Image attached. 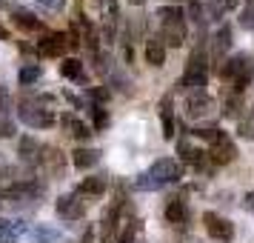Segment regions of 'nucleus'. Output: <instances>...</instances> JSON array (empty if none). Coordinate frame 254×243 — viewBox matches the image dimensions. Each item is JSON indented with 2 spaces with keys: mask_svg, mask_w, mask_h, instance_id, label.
<instances>
[{
  "mask_svg": "<svg viewBox=\"0 0 254 243\" xmlns=\"http://www.w3.org/2000/svg\"><path fill=\"white\" fill-rule=\"evenodd\" d=\"M180 174H183V166L174 161V158H160V161L151 163L143 174H137L134 186H137L140 192H157L163 186L180 180Z\"/></svg>",
  "mask_w": 254,
  "mask_h": 243,
  "instance_id": "nucleus-1",
  "label": "nucleus"
},
{
  "mask_svg": "<svg viewBox=\"0 0 254 243\" xmlns=\"http://www.w3.org/2000/svg\"><path fill=\"white\" fill-rule=\"evenodd\" d=\"M206 83H208V49H206V40H200L191 49V55H189L186 72H183V78H180V89L194 94V92H203Z\"/></svg>",
  "mask_w": 254,
  "mask_h": 243,
  "instance_id": "nucleus-2",
  "label": "nucleus"
},
{
  "mask_svg": "<svg viewBox=\"0 0 254 243\" xmlns=\"http://www.w3.org/2000/svg\"><path fill=\"white\" fill-rule=\"evenodd\" d=\"M43 195H46V186L35 180V177H26V180H17V183L0 189V206L26 209V206H35Z\"/></svg>",
  "mask_w": 254,
  "mask_h": 243,
  "instance_id": "nucleus-3",
  "label": "nucleus"
},
{
  "mask_svg": "<svg viewBox=\"0 0 254 243\" xmlns=\"http://www.w3.org/2000/svg\"><path fill=\"white\" fill-rule=\"evenodd\" d=\"M52 94H35V97H26L23 103L17 106V117L23 120L26 126L32 129H52L55 126V112L49 109L52 106Z\"/></svg>",
  "mask_w": 254,
  "mask_h": 243,
  "instance_id": "nucleus-4",
  "label": "nucleus"
},
{
  "mask_svg": "<svg viewBox=\"0 0 254 243\" xmlns=\"http://www.w3.org/2000/svg\"><path fill=\"white\" fill-rule=\"evenodd\" d=\"M160 40L166 43V49H180L186 43V32H189V20H186V12L180 6H163L160 12Z\"/></svg>",
  "mask_w": 254,
  "mask_h": 243,
  "instance_id": "nucleus-5",
  "label": "nucleus"
},
{
  "mask_svg": "<svg viewBox=\"0 0 254 243\" xmlns=\"http://www.w3.org/2000/svg\"><path fill=\"white\" fill-rule=\"evenodd\" d=\"M220 78L226 83H231V92L243 94L254 81V63L249 55H234V58L223 60V66H220Z\"/></svg>",
  "mask_w": 254,
  "mask_h": 243,
  "instance_id": "nucleus-6",
  "label": "nucleus"
},
{
  "mask_svg": "<svg viewBox=\"0 0 254 243\" xmlns=\"http://www.w3.org/2000/svg\"><path fill=\"white\" fill-rule=\"evenodd\" d=\"M77 46H80V40L74 32H46L37 40V55L40 58H66Z\"/></svg>",
  "mask_w": 254,
  "mask_h": 243,
  "instance_id": "nucleus-7",
  "label": "nucleus"
},
{
  "mask_svg": "<svg viewBox=\"0 0 254 243\" xmlns=\"http://www.w3.org/2000/svg\"><path fill=\"white\" fill-rule=\"evenodd\" d=\"M66 166H69V158H66L58 146H46V143H43V149H40V161H37V169L46 174V177H52V180H63Z\"/></svg>",
  "mask_w": 254,
  "mask_h": 243,
  "instance_id": "nucleus-8",
  "label": "nucleus"
},
{
  "mask_svg": "<svg viewBox=\"0 0 254 243\" xmlns=\"http://www.w3.org/2000/svg\"><path fill=\"white\" fill-rule=\"evenodd\" d=\"M55 212H58L60 220H80L86 218V212H89V200L80 197L77 192H71V195H60L58 203H55Z\"/></svg>",
  "mask_w": 254,
  "mask_h": 243,
  "instance_id": "nucleus-9",
  "label": "nucleus"
},
{
  "mask_svg": "<svg viewBox=\"0 0 254 243\" xmlns=\"http://www.w3.org/2000/svg\"><path fill=\"white\" fill-rule=\"evenodd\" d=\"M203 229L208 238H214L217 243H231L234 241V223L229 218H223L217 212H206L203 215Z\"/></svg>",
  "mask_w": 254,
  "mask_h": 243,
  "instance_id": "nucleus-10",
  "label": "nucleus"
},
{
  "mask_svg": "<svg viewBox=\"0 0 254 243\" xmlns=\"http://www.w3.org/2000/svg\"><path fill=\"white\" fill-rule=\"evenodd\" d=\"M214 112V97L206 92H194L186 97V117L189 120H200V117H208Z\"/></svg>",
  "mask_w": 254,
  "mask_h": 243,
  "instance_id": "nucleus-11",
  "label": "nucleus"
},
{
  "mask_svg": "<svg viewBox=\"0 0 254 243\" xmlns=\"http://www.w3.org/2000/svg\"><path fill=\"white\" fill-rule=\"evenodd\" d=\"M208 161H211V166H226V163L237 161V146H234V140H231L229 135H223L214 146H208Z\"/></svg>",
  "mask_w": 254,
  "mask_h": 243,
  "instance_id": "nucleus-12",
  "label": "nucleus"
},
{
  "mask_svg": "<svg viewBox=\"0 0 254 243\" xmlns=\"http://www.w3.org/2000/svg\"><path fill=\"white\" fill-rule=\"evenodd\" d=\"M12 23L20 29V32H35V35H46V23L37 17L35 12H29L23 6H14L12 9Z\"/></svg>",
  "mask_w": 254,
  "mask_h": 243,
  "instance_id": "nucleus-13",
  "label": "nucleus"
},
{
  "mask_svg": "<svg viewBox=\"0 0 254 243\" xmlns=\"http://www.w3.org/2000/svg\"><path fill=\"white\" fill-rule=\"evenodd\" d=\"M60 126H63V132H66L69 138L80 140V143H86V140H89V138L94 135L92 126H89V123H83L80 117L71 115V112H63V115H60Z\"/></svg>",
  "mask_w": 254,
  "mask_h": 243,
  "instance_id": "nucleus-14",
  "label": "nucleus"
},
{
  "mask_svg": "<svg viewBox=\"0 0 254 243\" xmlns=\"http://www.w3.org/2000/svg\"><path fill=\"white\" fill-rule=\"evenodd\" d=\"M40 149H43V143H40V140H35L32 135H26V138H20V143H17V158H20V163H23V166L37 169Z\"/></svg>",
  "mask_w": 254,
  "mask_h": 243,
  "instance_id": "nucleus-15",
  "label": "nucleus"
},
{
  "mask_svg": "<svg viewBox=\"0 0 254 243\" xmlns=\"http://www.w3.org/2000/svg\"><path fill=\"white\" fill-rule=\"evenodd\" d=\"M231 52V26L229 23H220L214 37H211V58L223 60Z\"/></svg>",
  "mask_w": 254,
  "mask_h": 243,
  "instance_id": "nucleus-16",
  "label": "nucleus"
},
{
  "mask_svg": "<svg viewBox=\"0 0 254 243\" xmlns=\"http://www.w3.org/2000/svg\"><path fill=\"white\" fill-rule=\"evenodd\" d=\"M157 115H160V126H163V138L172 140L174 138V100L172 94H163L157 103Z\"/></svg>",
  "mask_w": 254,
  "mask_h": 243,
  "instance_id": "nucleus-17",
  "label": "nucleus"
},
{
  "mask_svg": "<svg viewBox=\"0 0 254 243\" xmlns=\"http://www.w3.org/2000/svg\"><path fill=\"white\" fill-rule=\"evenodd\" d=\"M140 226H143V220H137L131 212L126 215V220H123V226L117 229V243H137V235H140Z\"/></svg>",
  "mask_w": 254,
  "mask_h": 243,
  "instance_id": "nucleus-18",
  "label": "nucleus"
},
{
  "mask_svg": "<svg viewBox=\"0 0 254 243\" xmlns=\"http://www.w3.org/2000/svg\"><path fill=\"white\" fill-rule=\"evenodd\" d=\"M143 55H146V63L149 66H163L166 63V43H163L160 37H149Z\"/></svg>",
  "mask_w": 254,
  "mask_h": 243,
  "instance_id": "nucleus-19",
  "label": "nucleus"
},
{
  "mask_svg": "<svg viewBox=\"0 0 254 243\" xmlns=\"http://www.w3.org/2000/svg\"><path fill=\"white\" fill-rule=\"evenodd\" d=\"M97 161H100V152H97V149H86V146H80V149L71 152V166H74V169H80V172L92 169Z\"/></svg>",
  "mask_w": 254,
  "mask_h": 243,
  "instance_id": "nucleus-20",
  "label": "nucleus"
},
{
  "mask_svg": "<svg viewBox=\"0 0 254 243\" xmlns=\"http://www.w3.org/2000/svg\"><path fill=\"white\" fill-rule=\"evenodd\" d=\"M74 192L80 197H100L106 192V177H97V174H94V177H83L80 186H77Z\"/></svg>",
  "mask_w": 254,
  "mask_h": 243,
  "instance_id": "nucleus-21",
  "label": "nucleus"
},
{
  "mask_svg": "<svg viewBox=\"0 0 254 243\" xmlns=\"http://www.w3.org/2000/svg\"><path fill=\"white\" fill-rule=\"evenodd\" d=\"M60 75H63L66 81L86 83V78H83V60L80 58H63V63H60Z\"/></svg>",
  "mask_w": 254,
  "mask_h": 243,
  "instance_id": "nucleus-22",
  "label": "nucleus"
},
{
  "mask_svg": "<svg viewBox=\"0 0 254 243\" xmlns=\"http://www.w3.org/2000/svg\"><path fill=\"white\" fill-rule=\"evenodd\" d=\"M186 218H189L186 203L180 200V197H172V200H169V206H166V220L174 223V226H180V223H186Z\"/></svg>",
  "mask_w": 254,
  "mask_h": 243,
  "instance_id": "nucleus-23",
  "label": "nucleus"
},
{
  "mask_svg": "<svg viewBox=\"0 0 254 243\" xmlns=\"http://www.w3.org/2000/svg\"><path fill=\"white\" fill-rule=\"evenodd\" d=\"M40 78H43V69H40L37 63H23V66H20V72H17V81H20V86H35Z\"/></svg>",
  "mask_w": 254,
  "mask_h": 243,
  "instance_id": "nucleus-24",
  "label": "nucleus"
},
{
  "mask_svg": "<svg viewBox=\"0 0 254 243\" xmlns=\"http://www.w3.org/2000/svg\"><path fill=\"white\" fill-rule=\"evenodd\" d=\"M32 238H35V243H58L63 235L55 226H35L32 229Z\"/></svg>",
  "mask_w": 254,
  "mask_h": 243,
  "instance_id": "nucleus-25",
  "label": "nucleus"
},
{
  "mask_svg": "<svg viewBox=\"0 0 254 243\" xmlns=\"http://www.w3.org/2000/svg\"><path fill=\"white\" fill-rule=\"evenodd\" d=\"M89 117H92V132H103L109 126V112L106 106H89Z\"/></svg>",
  "mask_w": 254,
  "mask_h": 243,
  "instance_id": "nucleus-26",
  "label": "nucleus"
},
{
  "mask_svg": "<svg viewBox=\"0 0 254 243\" xmlns=\"http://www.w3.org/2000/svg\"><path fill=\"white\" fill-rule=\"evenodd\" d=\"M237 135H240L243 140H254V109H249V112L240 117V123H237Z\"/></svg>",
  "mask_w": 254,
  "mask_h": 243,
  "instance_id": "nucleus-27",
  "label": "nucleus"
},
{
  "mask_svg": "<svg viewBox=\"0 0 254 243\" xmlns=\"http://www.w3.org/2000/svg\"><path fill=\"white\" fill-rule=\"evenodd\" d=\"M243 112V94L231 92L229 97H226V106H223V115L226 117H240Z\"/></svg>",
  "mask_w": 254,
  "mask_h": 243,
  "instance_id": "nucleus-28",
  "label": "nucleus"
},
{
  "mask_svg": "<svg viewBox=\"0 0 254 243\" xmlns=\"http://www.w3.org/2000/svg\"><path fill=\"white\" fill-rule=\"evenodd\" d=\"M240 26L246 32H254V0H246V6L240 12Z\"/></svg>",
  "mask_w": 254,
  "mask_h": 243,
  "instance_id": "nucleus-29",
  "label": "nucleus"
},
{
  "mask_svg": "<svg viewBox=\"0 0 254 243\" xmlns=\"http://www.w3.org/2000/svg\"><path fill=\"white\" fill-rule=\"evenodd\" d=\"M14 132H17L14 129V120L0 109V138H14Z\"/></svg>",
  "mask_w": 254,
  "mask_h": 243,
  "instance_id": "nucleus-30",
  "label": "nucleus"
},
{
  "mask_svg": "<svg viewBox=\"0 0 254 243\" xmlns=\"http://www.w3.org/2000/svg\"><path fill=\"white\" fill-rule=\"evenodd\" d=\"M89 97H92L94 106H103L112 94H109V89H103V86H94V89H89Z\"/></svg>",
  "mask_w": 254,
  "mask_h": 243,
  "instance_id": "nucleus-31",
  "label": "nucleus"
},
{
  "mask_svg": "<svg viewBox=\"0 0 254 243\" xmlns=\"http://www.w3.org/2000/svg\"><path fill=\"white\" fill-rule=\"evenodd\" d=\"M80 243H106V241H103V235H100V229H97V223H94V226H89V229L83 232Z\"/></svg>",
  "mask_w": 254,
  "mask_h": 243,
  "instance_id": "nucleus-32",
  "label": "nucleus"
},
{
  "mask_svg": "<svg viewBox=\"0 0 254 243\" xmlns=\"http://www.w3.org/2000/svg\"><path fill=\"white\" fill-rule=\"evenodd\" d=\"M143 29H146V23L143 20H137V17H131L128 20V40H137V35H143Z\"/></svg>",
  "mask_w": 254,
  "mask_h": 243,
  "instance_id": "nucleus-33",
  "label": "nucleus"
},
{
  "mask_svg": "<svg viewBox=\"0 0 254 243\" xmlns=\"http://www.w3.org/2000/svg\"><path fill=\"white\" fill-rule=\"evenodd\" d=\"M237 6H240V0H217V9H220L223 14H226V12H234Z\"/></svg>",
  "mask_w": 254,
  "mask_h": 243,
  "instance_id": "nucleus-34",
  "label": "nucleus"
},
{
  "mask_svg": "<svg viewBox=\"0 0 254 243\" xmlns=\"http://www.w3.org/2000/svg\"><path fill=\"white\" fill-rule=\"evenodd\" d=\"M6 177H14V169L9 163H0V180H6Z\"/></svg>",
  "mask_w": 254,
  "mask_h": 243,
  "instance_id": "nucleus-35",
  "label": "nucleus"
},
{
  "mask_svg": "<svg viewBox=\"0 0 254 243\" xmlns=\"http://www.w3.org/2000/svg\"><path fill=\"white\" fill-rule=\"evenodd\" d=\"M243 209H246V212H254V189L243 197Z\"/></svg>",
  "mask_w": 254,
  "mask_h": 243,
  "instance_id": "nucleus-36",
  "label": "nucleus"
},
{
  "mask_svg": "<svg viewBox=\"0 0 254 243\" xmlns=\"http://www.w3.org/2000/svg\"><path fill=\"white\" fill-rule=\"evenodd\" d=\"M0 40H9V29H6L3 23H0Z\"/></svg>",
  "mask_w": 254,
  "mask_h": 243,
  "instance_id": "nucleus-37",
  "label": "nucleus"
},
{
  "mask_svg": "<svg viewBox=\"0 0 254 243\" xmlns=\"http://www.w3.org/2000/svg\"><path fill=\"white\" fill-rule=\"evenodd\" d=\"M128 3H131V6H143V3H146V0H128Z\"/></svg>",
  "mask_w": 254,
  "mask_h": 243,
  "instance_id": "nucleus-38",
  "label": "nucleus"
},
{
  "mask_svg": "<svg viewBox=\"0 0 254 243\" xmlns=\"http://www.w3.org/2000/svg\"><path fill=\"white\" fill-rule=\"evenodd\" d=\"M174 3H191V0H174Z\"/></svg>",
  "mask_w": 254,
  "mask_h": 243,
  "instance_id": "nucleus-39",
  "label": "nucleus"
},
{
  "mask_svg": "<svg viewBox=\"0 0 254 243\" xmlns=\"http://www.w3.org/2000/svg\"><path fill=\"white\" fill-rule=\"evenodd\" d=\"M0 9H3V3H0Z\"/></svg>",
  "mask_w": 254,
  "mask_h": 243,
  "instance_id": "nucleus-40",
  "label": "nucleus"
},
{
  "mask_svg": "<svg viewBox=\"0 0 254 243\" xmlns=\"http://www.w3.org/2000/svg\"><path fill=\"white\" fill-rule=\"evenodd\" d=\"M137 243H143V241H137Z\"/></svg>",
  "mask_w": 254,
  "mask_h": 243,
  "instance_id": "nucleus-41",
  "label": "nucleus"
},
{
  "mask_svg": "<svg viewBox=\"0 0 254 243\" xmlns=\"http://www.w3.org/2000/svg\"><path fill=\"white\" fill-rule=\"evenodd\" d=\"M0 3H3V0H0Z\"/></svg>",
  "mask_w": 254,
  "mask_h": 243,
  "instance_id": "nucleus-42",
  "label": "nucleus"
},
{
  "mask_svg": "<svg viewBox=\"0 0 254 243\" xmlns=\"http://www.w3.org/2000/svg\"><path fill=\"white\" fill-rule=\"evenodd\" d=\"M43 3H46V0H43Z\"/></svg>",
  "mask_w": 254,
  "mask_h": 243,
  "instance_id": "nucleus-43",
  "label": "nucleus"
}]
</instances>
